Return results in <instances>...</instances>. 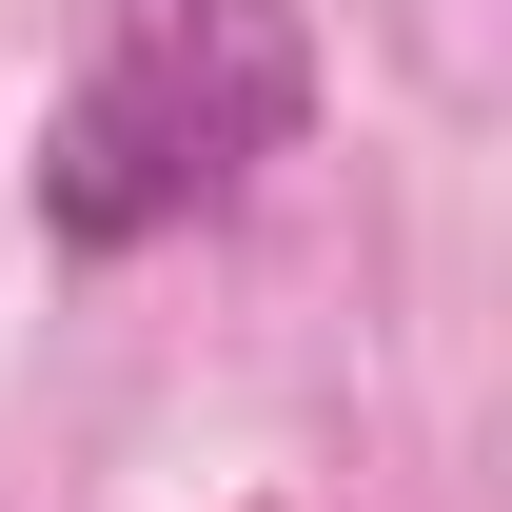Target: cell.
I'll use <instances>...</instances> for the list:
<instances>
[{
	"instance_id": "obj_1",
	"label": "cell",
	"mask_w": 512,
	"mask_h": 512,
	"mask_svg": "<svg viewBox=\"0 0 512 512\" xmlns=\"http://www.w3.org/2000/svg\"><path fill=\"white\" fill-rule=\"evenodd\" d=\"M316 138V40L296 0H79V79L40 119V237L138 256L217 217L237 178H276Z\"/></svg>"
}]
</instances>
